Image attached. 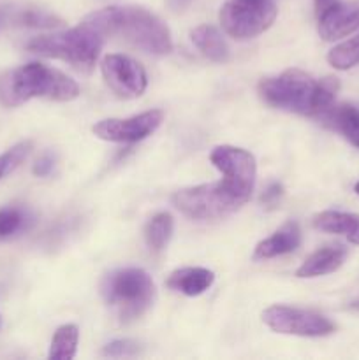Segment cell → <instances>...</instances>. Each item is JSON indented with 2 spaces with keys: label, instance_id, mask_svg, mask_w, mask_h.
<instances>
[{
  "label": "cell",
  "instance_id": "cell-2",
  "mask_svg": "<svg viewBox=\"0 0 359 360\" xmlns=\"http://www.w3.org/2000/svg\"><path fill=\"white\" fill-rule=\"evenodd\" d=\"M70 102L80 97V86L62 70L32 62L0 76V104L18 108L30 98Z\"/></svg>",
  "mask_w": 359,
  "mask_h": 360
},
{
  "label": "cell",
  "instance_id": "cell-7",
  "mask_svg": "<svg viewBox=\"0 0 359 360\" xmlns=\"http://www.w3.org/2000/svg\"><path fill=\"white\" fill-rule=\"evenodd\" d=\"M277 18L275 0H229L220 9L222 28L245 41L266 32Z\"/></svg>",
  "mask_w": 359,
  "mask_h": 360
},
{
  "label": "cell",
  "instance_id": "cell-14",
  "mask_svg": "<svg viewBox=\"0 0 359 360\" xmlns=\"http://www.w3.org/2000/svg\"><path fill=\"white\" fill-rule=\"evenodd\" d=\"M301 245V229L296 221H289L284 227L278 229L273 236L266 238L256 246V259L267 260L275 257L287 255L294 252Z\"/></svg>",
  "mask_w": 359,
  "mask_h": 360
},
{
  "label": "cell",
  "instance_id": "cell-11",
  "mask_svg": "<svg viewBox=\"0 0 359 360\" xmlns=\"http://www.w3.org/2000/svg\"><path fill=\"white\" fill-rule=\"evenodd\" d=\"M101 72L113 94L122 98H137L148 86L143 65L127 55H108L101 63Z\"/></svg>",
  "mask_w": 359,
  "mask_h": 360
},
{
  "label": "cell",
  "instance_id": "cell-20",
  "mask_svg": "<svg viewBox=\"0 0 359 360\" xmlns=\"http://www.w3.org/2000/svg\"><path fill=\"white\" fill-rule=\"evenodd\" d=\"M172 217L169 213H157L144 229V239L151 252L158 253L168 246L169 239L172 236Z\"/></svg>",
  "mask_w": 359,
  "mask_h": 360
},
{
  "label": "cell",
  "instance_id": "cell-26",
  "mask_svg": "<svg viewBox=\"0 0 359 360\" xmlns=\"http://www.w3.org/2000/svg\"><path fill=\"white\" fill-rule=\"evenodd\" d=\"M282 195H284V186L280 183H271L266 188V192L260 197V202L266 207H275L278 202H280Z\"/></svg>",
  "mask_w": 359,
  "mask_h": 360
},
{
  "label": "cell",
  "instance_id": "cell-31",
  "mask_svg": "<svg viewBox=\"0 0 359 360\" xmlns=\"http://www.w3.org/2000/svg\"><path fill=\"white\" fill-rule=\"evenodd\" d=\"M354 190H355V193H358V195H359V183H355V186H354Z\"/></svg>",
  "mask_w": 359,
  "mask_h": 360
},
{
  "label": "cell",
  "instance_id": "cell-30",
  "mask_svg": "<svg viewBox=\"0 0 359 360\" xmlns=\"http://www.w3.org/2000/svg\"><path fill=\"white\" fill-rule=\"evenodd\" d=\"M348 308L354 309V311H359V299H355V301H352L351 304H348Z\"/></svg>",
  "mask_w": 359,
  "mask_h": 360
},
{
  "label": "cell",
  "instance_id": "cell-23",
  "mask_svg": "<svg viewBox=\"0 0 359 360\" xmlns=\"http://www.w3.org/2000/svg\"><path fill=\"white\" fill-rule=\"evenodd\" d=\"M16 25L28 28H56L62 25V20L55 14L42 9H23L14 18Z\"/></svg>",
  "mask_w": 359,
  "mask_h": 360
},
{
  "label": "cell",
  "instance_id": "cell-18",
  "mask_svg": "<svg viewBox=\"0 0 359 360\" xmlns=\"http://www.w3.org/2000/svg\"><path fill=\"white\" fill-rule=\"evenodd\" d=\"M190 39L196 48L206 56L208 60L217 63H225L229 60V46L220 32L211 25H201L194 28Z\"/></svg>",
  "mask_w": 359,
  "mask_h": 360
},
{
  "label": "cell",
  "instance_id": "cell-13",
  "mask_svg": "<svg viewBox=\"0 0 359 360\" xmlns=\"http://www.w3.org/2000/svg\"><path fill=\"white\" fill-rule=\"evenodd\" d=\"M348 252L344 245H327L313 252L296 271L298 278H317L331 274L344 266Z\"/></svg>",
  "mask_w": 359,
  "mask_h": 360
},
{
  "label": "cell",
  "instance_id": "cell-9",
  "mask_svg": "<svg viewBox=\"0 0 359 360\" xmlns=\"http://www.w3.org/2000/svg\"><path fill=\"white\" fill-rule=\"evenodd\" d=\"M210 160L222 172V181L246 202L256 186L257 164L250 151L236 146H217L210 155Z\"/></svg>",
  "mask_w": 359,
  "mask_h": 360
},
{
  "label": "cell",
  "instance_id": "cell-8",
  "mask_svg": "<svg viewBox=\"0 0 359 360\" xmlns=\"http://www.w3.org/2000/svg\"><path fill=\"white\" fill-rule=\"evenodd\" d=\"M263 322L273 333L301 338H324L336 329L334 323L320 313L280 304L264 309Z\"/></svg>",
  "mask_w": 359,
  "mask_h": 360
},
{
  "label": "cell",
  "instance_id": "cell-32",
  "mask_svg": "<svg viewBox=\"0 0 359 360\" xmlns=\"http://www.w3.org/2000/svg\"><path fill=\"white\" fill-rule=\"evenodd\" d=\"M0 329H2V319H0Z\"/></svg>",
  "mask_w": 359,
  "mask_h": 360
},
{
  "label": "cell",
  "instance_id": "cell-28",
  "mask_svg": "<svg viewBox=\"0 0 359 360\" xmlns=\"http://www.w3.org/2000/svg\"><path fill=\"white\" fill-rule=\"evenodd\" d=\"M334 2H336V0H315V13H317V16H319V14H322L324 11H326L327 7L333 6Z\"/></svg>",
  "mask_w": 359,
  "mask_h": 360
},
{
  "label": "cell",
  "instance_id": "cell-1",
  "mask_svg": "<svg viewBox=\"0 0 359 360\" xmlns=\"http://www.w3.org/2000/svg\"><path fill=\"white\" fill-rule=\"evenodd\" d=\"M84 23L104 37H120L148 55L171 53L172 39L168 25L150 11L137 6L106 7L84 18Z\"/></svg>",
  "mask_w": 359,
  "mask_h": 360
},
{
  "label": "cell",
  "instance_id": "cell-10",
  "mask_svg": "<svg viewBox=\"0 0 359 360\" xmlns=\"http://www.w3.org/2000/svg\"><path fill=\"white\" fill-rule=\"evenodd\" d=\"M162 122H164V112L160 109H151L130 118L101 120L92 127V132L99 139L109 143H139L157 132Z\"/></svg>",
  "mask_w": 359,
  "mask_h": 360
},
{
  "label": "cell",
  "instance_id": "cell-15",
  "mask_svg": "<svg viewBox=\"0 0 359 360\" xmlns=\"http://www.w3.org/2000/svg\"><path fill=\"white\" fill-rule=\"evenodd\" d=\"M215 281L213 271L206 267H183L169 274L168 287L187 297H197L210 290Z\"/></svg>",
  "mask_w": 359,
  "mask_h": 360
},
{
  "label": "cell",
  "instance_id": "cell-5",
  "mask_svg": "<svg viewBox=\"0 0 359 360\" xmlns=\"http://www.w3.org/2000/svg\"><path fill=\"white\" fill-rule=\"evenodd\" d=\"M315 91L317 81L299 69H289L259 83V94L266 104L303 116L315 115Z\"/></svg>",
  "mask_w": 359,
  "mask_h": 360
},
{
  "label": "cell",
  "instance_id": "cell-4",
  "mask_svg": "<svg viewBox=\"0 0 359 360\" xmlns=\"http://www.w3.org/2000/svg\"><path fill=\"white\" fill-rule=\"evenodd\" d=\"M101 294L118 311L123 322H130L139 319L153 304L155 283L146 271L127 267L113 271L102 280Z\"/></svg>",
  "mask_w": 359,
  "mask_h": 360
},
{
  "label": "cell",
  "instance_id": "cell-19",
  "mask_svg": "<svg viewBox=\"0 0 359 360\" xmlns=\"http://www.w3.org/2000/svg\"><path fill=\"white\" fill-rule=\"evenodd\" d=\"M77 343H80V329L74 323H65L58 327L53 334L51 347L48 357L53 360H70L76 357Z\"/></svg>",
  "mask_w": 359,
  "mask_h": 360
},
{
  "label": "cell",
  "instance_id": "cell-21",
  "mask_svg": "<svg viewBox=\"0 0 359 360\" xmlns=\"http://www.w3.org/2000/svg\"><path fill=\"white\" fill-rule=\"evenodd\" d=\"M327 62L338 70H348L359 63V37L340 42L327 53Z\"/></svg>",
  "mask_w": 359,
  "mask_h": 360
},
{
  "label": "cell",
  "instance_id": "cell-6",
  "mask_svg": "<svg viewBox=\"0 0 359 360\" xmlns=\"http://www.w3.org/2000/svg\"><path fill=\"white\" fill-rule=\"evenodd\" d=\"M172 204L192 220H218L246 204L245 199L232 192L224 181L190 186L172 195Z\"/></svg>",
  "mask_w": 359,
  "mask_h": 360
},
{
  "label": "cell",
  "instance_id": "cell-17",
  "mask_svg": "<svg viewBox=\"0 0 359 360\" xmlns=\"http://www.w3.org/2000/svg\"><path fill=\"white\" fill-rule=\"evenodd\" d=\"M320 120L340 132L352 146L359 148V108L352 104L333 105Z\"/></svg>",
  "mask_w": 359,
  "mask_h": 360
},
{
  "label": "cell",
  "instance_id": "cell-12",
  "mask_svg": "<svg viewBox=\"0 0 359 360\" xmlns=\"http://www.w3.org/2000/svg\"><path fill=\"white\" fill-rule=\"evenodd\" d=\"M317 18L320 37L324 41H338L359 28V2H334Z\"/></svg>",
  "mask_w": 359,
  "mask_h": 360
},
{
  "label": "cell",
  "instance_id": "cell-29",
  "mask_svg": "<svg viewBox=\"0 0 359 360\" xmlns=\"http://www.w3.org/2000/svg\"><path fill=\"white\" fill-rule=\"evenodd\" d=\"M7 18H9V9H7V7H0V28L4 27V23L7 21Z\"/></svg>",
  "mask_w": 359,
  "mask_h": 360
},
{
  "label": "cell",
  "instance_id": "cell-3",
  "mask_svg": "<svg viewBox=\"0 0 359 360\" xmlns=\"http://www.w3.org/2000/svg\"><path fill=\"white\" fill-rule=\"evenodd\" d=\"M102 44L104 35L83 21L70 30L37 35L27 42V49L39 56L63 60L77 69L90 70L101 55Z\"/></svg>",
  "mask_w": 359,
  "mask_h": 360
},
{
  "label": "cell",
  "instance_id": "cell-16",
  "mask_svg": "<svg viewBox=\"0 0 359 360\" xmlns=\"http://www.w3.org/2000/svg\"><path fill=\"white\" fill-rule=\"evenodd\" d=\"M313 227L317 231L340 234L348 239V243L359 246V214L341 213V211H322L313 218Z\"/></svg>",
  "mask_w": 359,
  "mask_h": 360
},
{
  "label": "cell",
  "instance_id": "cell-27",
  "mask_svg": "<svg viewBox=\"0 0 359 360\" xmlns=\"http://www.w3.org/2000/svg\"><path fill=\"white\" fill-rule=\"evenodd\" d=\"M53 167H55V158H53V155L46 153L35 160L34 167H32V172H34L35 176H39V178H44V176L51 174Z\"/></svg>",
  "mask_w": 359,
  "mask_h": 360
},
{
  "label": "cell",
  "instance_id": "cell-25",
  "mask_svg": "<svg viewBox=\"0 0 359 360\" xmlns=\"http://www.w3.org/2000/svg\"><path fill=\"white\" fill-rule=\"evenodd\" d=\"M139 343L132 340H116L102 348V354L108 357H129V355L139 354Z\"/></svg>",
  "mask_w": 359,
  "mask_h": 360
},
{
  "label": "cell",
  "instance_id": "cell-24",
  "mask_svg": "<svg viewBox=\"0 0 359 360\" xmlns=\"http://www.w3.org/2000/svg\"><path fill=\"white\" fill-rule=\"evenodd\" d=\"M32 151V143L30 141H21L16 146H13L11 150H7L6 153L0 155V179L6 178L9 172H13L25 158L28 157V153Z\"/></svg>",
  "mask_w": 359,
  "mask_h": 360
},
{
  "label": "cell",
  "instance_id": "cell-22",
  "mask_svg": "<svg viewBox=\"0 0 359 360\" xmlns=\"http://www.w3.org/2000/svg\"><path fill=\"white\" fill-rule=\"evenodd\" d=\"M30 224L27 211L20 207H4L0 210V239H7L18 234Z\"/></svg>",
  "mask_w": 359,
  "mask_h": 360
}]
</instances>
